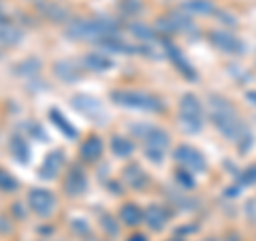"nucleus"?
Returning <instances> with one entry per match:
<instances>
[{
	"mask_svg": "<svg viewBox=\"0 0 256 241\" xmlns=\"http://www.w3.org/2000/svg\"><path fill=\"white\" fill-rule=\"evenodd\" d=\"M79 154H82L84 160H88V162H94V160H98L100 154H102V141L100 136H88V139L82 143V150H79Z\"/></svg>",
	"mask_w": 256,
	"mask_h": 241,
	"instance_id": "14",
	"label": "nucleus"
},
{
	"mask_svg": "<svg viewBox=\"0 0 256 241\" xmlns=\"http://www.w3.org/2000/svg\"><path fill=\"white\" fill-rule=\"evenodd\" d=\"M15 188H18V180L11 178L9 173L0 168V190H4V192H13Z\"/></svg>",
	"mask_w": 256,
	"mask_h": 241,
	"instance_id": "26",
	"label": "nucleus"
},
{
	"mask_svg": "<svg viewBox=\"0 0 256 241\" xmlns=\"http://www.w3.org/2000/svg\"><path fill=\"white\" fill-rule=\"evenodd\" d=\"M41 11H45V13L50 15L52 20H62V18H66V11L60 9V6H50V4H43V6H41Z\"/></svg>",
	"mask_w": 256,
	"mask_h": 241,
	"instance_id": "28",
	"label": "nucleus"
},
{
	"mask_svg": "<svg viewBox=\"0 0 256 241\" xmlns=\"http://www.w3.org/2000/svg\"><path fill=\"white\" fill-rule=\"evenodd\" d=\"M171 241H182V239H171Z\"/></svg>",
	"mask_w": 256,
	"mask_h": 241,
	"instance_id": "33",
	"label": "nucleus"
},
{
	"mask_svg": "<svg viewBox=\"0 0 256 241\" xmlns=\"http://www.w3.org/2000/svg\"><path fill=\"white\" fill-rule=\"evenodd\" d=\"M180 124L186 132L194 134L203 128V105L194 94H184L180 100Z\"/></svg>",
	"mask_w": 256,
	"mask_h": 241,
	"instance_id": "4",
	"label": "nucleus"
},
{
	"mask_svg": "<svg viewBox=\"0 0 256 241\" xmlns=\"http://www.w3.org/2000/svg\"><path fill=\"white\" fill-rule=\"evenodd\" d=\"M22 30L13 24H0V43L2 45H18L22 41Z\"/></svg>",
	"mask_w": 256,
	"mask_h": 241,
	"instance_id": "23",
	"label": "nucleus"
},
{
	"mask_svg": "<svg viewBox=\"0 0 256 241\" xmlns=\"http://www.w3.org/2000/svg\"><path fill=\"white\" fill-rule=\"evenodd\" d=\"M100 47L111 52V54H134V52H139L137 47H132L126 41H122V36H109V38H105V41H100Z\"/></svg>",
	"mask_w": 256,
	"mask_h": 241,
	"instance_id": "16",
	"label": "nucleus"
},
{
	"mask_svg": "<svg viewBox=\"0 0 256 241\" xmlns=\"http://www.w3.org/2000/svg\"><path fill=\"white\" fill-rule=\"evenodd\" d=\"M111 152H114L118 158H128L134 152V146L126 136H114V139H111Z\"/></svg>",
	"mask_w": 256,
	"mask_h": 241,
	"instance_id": "24",
	"label": "nucleus"
},
{
	"mask_svg": "<svg viewBox=\"0 0 256 241\" xmlns=\"http://www.w3.org/2000/svg\"><path fill=\"white\" fill-rule=\"evenodd\" d=\"M120 24L116 20L98 18V20H75L68 24L66 36L75 38V41H105L109 36H118Z\"/></svg>",
	"mask_w": 256,
	"mask_h": 241,
	"instance_id": "2",
	"label": "nucleus"
},
{
	"mask_svg": "<svg viewBox=\"0 0 256 241\" xmlns=\"http://www.w3.org/2000/svg\"><path fill=\"white\" fill-rule=\"evenodd\" d=\"M128 241H148V239H146V235H132Z\"/></svg>",
	"mask_w": 256,
	"mask_h": 241,
	"instance_id": "32",
	"label": "nucleus"
},
{
	"mask_svg": "<svg viewBox=\"0 0 256 241\" xmlns=\"http://www.w3.org/2000/svg\"><path fill=\"white\" fill-rule=\"evenodd\" d=\"M184 11H188L192 15H210V13H216V6L210 0H186L182 4Z\"/></svg>",
	"mask_w": 256,
	"mask_h": 241,
	"instance_id": "20",
	"label": "nucleus"
},
{
	"mask_svg": "<svg viewBox=\"0 0 256 241\" xmlns=\"http://www.w3.org/2000/svg\"><path fill=\"white\" fill-rule=\"evenodd\" d=\"M141 134H143V150H146L148 160L154 164H160L164 160L166 148H169V134L154 126H146V130H141Z\"/></svg>",
	"mask_w": 256,
	"mask_h": 241,
	"instance_id": "5",
	"label": "nucleus"
},
{
	"mask_svg": "<svg viewBox=\"0 0 256 241\" xmlns=\"http://www.w3.org/2000/svg\"><path fill=\"white\" fill-rule=\"evenodd\" d=\"M28 205L32 207V212L38 216H50L56 207V196L50 190H41V188H32L28 192Z\"/></svg>",
	"mask_w": 256,
	"mask_h": 241,
	"instance_id": "9",
	"label": "nucleus"
},
{
	"mask_svg": "<svg viewBox=\"0 0 256 241\" xmlns=\"http://www.w3.org/2000/svg\"><path fill=\"white\" fill-rule=\"evenodd\" d=\"M70 102H73V107L79 111V114H84L86 118H90V120H94V122H98V124L105 122V111H102V105L94 98V96L77 94V96L70 98Z\"/></svg>",
	"mask_w": 256,
	"mask_h": 241,
	"instance_id": "7",
	"label": "nucleus"
},
{
	"mask_svg": "<svg viewBox=\"0 0 256 241\" xmlns=\"http://www.w3.org/2000/svg\"><path fill=\"white\" fill-rule=\"evenodd\" d=\"M120 218H122V222L128 224V226H137L143 220V212L134 203H126L122 210H120Z\"/></svg>",
	"mask_w": 256,
	"mask_h": 241,
	"instance_id": "22",
	"label": "nucleus"
},
{
	"mask_svg": "<svg viewBox=\"0 0 256 241\" xmlns=\"http://www.w3.org/2000/svg\"><path fill=\"white\" fill-rule=\"evenodd\" d=\"M0 15H2V9H0Z\"/></svg>",
	"mask_w": 256,
	"mask_h": 241,
	"instance_id": "34",
	"label": "nucleus"
},
{
	"mask_svg": "<svg viewBox=\"0 0 256 241\" xmlns=\"http://www.w3.org/2000/svg\"><path fill=\"white\" fill-rule=\"evenodd\" d=\"M254 184H256V164L244 168V171L237 175V186L228 188L226 194H228V196H230V194H237L239 188H244V186H254Z\"/></svg>",
	"mask_w": 256,
	"mask_h": 241,
	"instance_id": "21",
	"label": "nucleus"
},
{
	"mask_svg": "<svg viewBox=\"0 0 256 241\" xmlns=\"http://www.w3.org/2000/svg\"><path fill=\"white\" fill-rule=\"evenodd\" d=\"M175 160L190 173H203L207 168V160L198 150H194L192 146H180L175 150Z\"/></svg>",
	"mask_w": 256,
	"mask_h": 241,
	"instance_id": "6",
	"label": "nucleus"
},
{
	"mask_svg": "<svg viewBox=\"0 0 256 241\" xmlns=\"http://www.w3.org/2000/svg\"><path fill=\"white\" fill-rule=\"evenodd\" d=\"M130 30L141 38V41H154V32H152L150 28H146V26H139V24H134Z\"/></svg>",
	"mask_w": 256,
	"mask_h": 241,
	"instance_id": "27",
	"label": "nucleus"
},
{
	"mask_svg": "<svg viewBox=\"0 0 256 241\" xmlns=\"http://www.w3.org/2000/svg\"><path fill=\"white\" fill-rule=\"evenodd\" d=\"M210 116H212L214 126L218 128L228 141H233L242 154H246V152L252 148V143H254L252 130L244 124V120L239 118L233 102H228L224 96L212 94L210 96Z\"/></svg>",
	"mask_w": 256,
	"mask_h": 241,
	"instance_id": "1",
	"label": "nucleus"
},
{
	"mask_svg": "<svg viewBox=\"0 0 256 241\" xmlns=\"http://www.w3.org/2000/svg\"><path fill=\"white\" fill-rule=\"evenodd\" d=\"M171 218V212L162 205H150L146 212H143V220L152 230H162L166 226V222Z\"/></svg>",
	"mask_w": 256,
	"mask_h": 241,
	"instance_id": "11",
	"label": "nucleus"
},
{
	"mask_svg": "<svg viewBox=\"0 0 256 241\" xmlns=\"http://www.w3.org/2000/svg\"><path fill=\"white\" fill-rule=\"evenodd\" d=\"M50 120H52V122H54L56 126L60 128V132H62L64 136H66V139H77V128H75L73 124H70L68 120L64 118L58 109H52V111H50Z\"/></svg>",
	"mask_w": 256,
	"mask_h": 241,
	"instance_id": "17",
	"label": "nucleus"
},
{
	"mask_svg": "<svg viewBox=\"0 0 256 241\" xmlns=\"http://www.w3.org/2000/svg\"><path fill=\"white\" fill-rule=\"evenodd\" d=\"M246 100H250L252 105H256V90H252V92H246Z\"/></svg>",
	"mask_w": 256,
	"mask_h": 241,
	"instance_id": "31",
	"label": "nucleus"
},
{
	"mask_svg": "<svg viewBox=\"0 0 256 241\" xmlns=\"http://www.w3.org/2000/svg\"><path fill=\"white\" fill-rule=\"evenodd\" d=\"M124 180H126V184L130 188L139 190V188H143L148 184V175L141 171L139 164H130L128 168H124Z\"/></svg>",
	"mask_w": 256,
	"mask_h": 241,
	"instance_id": "15",
	"label": "nucleus"
},
{
	"mask_svg": "<svg viewBox=\"0 0 256 241\" xmlns=\"http://www.w3.org/2000/svg\"><path fill=\"white\" fill-rule=\"evenodd\" d=\"M190 175H192L190 171H178V175H175V178H178V182L182 184L184 188H188V190H190L192 186H194V182H192Z\"/></svg>",
	"mask_w": 256,
	"mask_h": 241,
	"instance_id": "29",
	"label": "nucleus"
},
{
	"mask_svg": "<svg viewBox=\"0 0 256 241\" xmlns=\"http://www.w3.org/2000/svg\"><path fill=\"white\" fill-rule=\"evenodd\" d=\"M111 100L120 107H126V109L150 111V114L162 111V102H160L156 96L146 94V92H137V90H118V92L111 94Z\"/></svg>",
	"mask_w": 256,
	"mask_h": 241,
	"instance_id": "3",
	"label": "nucleus"
},
{
	"mask_svg": "<svg viewBox=\"0 0 256 241\" xmlns=\"http://www.w3.org/2000/svg\"><path fill=\"white\" fill-rule=\"evenodd\" d=\"M64 164V154L60 150L52 152V154H47V158L43 160L41 168H38V178L41 180H54L56 175L60 173V168Z\"/></svg>",
	"mask_w": 256,
	"mask_h": 241,
	"instance_id": "13",
	"label": "nucleus"
},
{
	"mask_svg": "<svg viewBox=\"0 0 256 241\" xmlns=\"http://www.w3.org/2000/svg\"><path fill=\"white\" fill-rule=\"evenodd\" d=\"M9 150H11V154L15 156L18 162L26 164L30 160V148L26 146V139H24V136H13V139L9 141Z\"/></svg>",
	"mask_w": 256,
	"mask_h": 241,
	"instance_id": "18",
	"label": "nucleus"
},
{
	"mask_svg": "<svg viewBox=\"0 0 256 241\" xmlns=\"http://www.w3.org/2000/svg\"><path fill=\"white\" fill-rule=\"evenodd\" d=\"M84 64L90 70H96V73H105V70H109L111 66H114V62L102 54H88L84 58Z\"/></svg>",
	"mask_w": 256,
	"mask_h": 241,
	"instance_id": "19",
	"label": "nucleus"
},
{
	"mask_svg": "<svg viewBox=\"0 0 256 241\" xmlns=\"http://www.w3.org/2000/svg\"><path fill=\"white\" fill-rule=\"evenodd\" d=\"M102 228H105L107 232H111V235H118V226H116V220L109 218V216H102Z\"/></svg>",
	"mask_w": 256,
	"mask_h": 241,
	"instance_id": "30",
	"label": "nucleus"
},
{
	"mask_svg": "<svg viewBox=\"0 0 256 241\" xmlns=\"http://www.w3.org/2000/svg\"><path fill=\"white\" fill-rule=\"evenodd\" d=\"M64 190H66L68 196H77L84 194L88 190V178L82 168H70L68 175L64 178Z\"/></svg>",
	"mask_w": 256,
	"mask_h": 241,
	"instance_id": "12",
	"label": "nucleus"
},
{
	"mask_svg": "<svg viewBox=\"0 0 256 241\" xmlns=\"http://www.w3.org/2000/svg\"><path fill=\"white\" fill-rule=\"evenodd\" d=\"M207 241H214V239H207Z\"/></svg>",
	"mask_w": 256,
	"mask_h": 241,
	"instance_id": "35",
	"label": "nucleus"
},
{
	"mask_svg": "<svg viewBox=\"0 0 256 241\" xmlns=\"http://www.w3.org/2000/svg\"><path fill=\"white\" fill-rule=\"evenodd\" d=\"M210 41L214 47H218L220 52L224 54H233V56H239L246 52V43L242 41L239 36L230 34V32H222V30H214L210 34Z\"/></svg>",
	"mask_w": 256,
	"mask_h": 241,
	"instance_id": "8",
	"label": "nucleus"
},
{
	"mask_svg": "<svg viewBox=\"0 0 256 241\" xmlns=\"http://www.w3.org/2000/svg\"><path fill=\"white\" fill-rule=\"evenodd\" d=\"M56 75H58L60 79H64V82H75V79L79 77L77 75V64L70 62V60H62L56 64Z\"/></svg>",
	"mask_w": 256,
	"mask_h": 241,
	"instance_id": "25",
	"label": "nucleus"
},
{
	"mask_svg": "<svg viewBox=\"0 0 256 241\" xmlns=\"http://www.w3.org/2000/svg\"><path fill=\"white\" fill-rule=\"evenodd\" d=\"M162 47H164L166 56H169V58L173 60V64L180 68V73L186 77V79H190V82H194V79H196L194 68H192V64H190L186 58H184V54L178 50V47H175V45L169 41V38H164V41H162Z\"/></svg>",
	"mask_w": 256,
	"mask_h": 241,
	"instance_id": "10",
	"label": "nucleus"
}]
</instances>
